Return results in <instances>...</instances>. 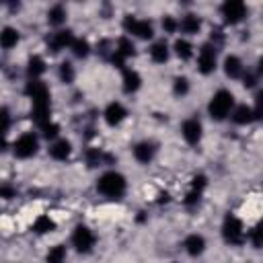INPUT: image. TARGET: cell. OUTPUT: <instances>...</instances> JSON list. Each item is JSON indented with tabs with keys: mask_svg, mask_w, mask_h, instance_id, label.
Segmentation results:
<instances>
[{
	"mask_svg": "<svg viewBox=\"0 0 263 263\" xmlns=\"http://www.w3.org/2000/svg\"><path fill=\"white\" fill-rule=\"evenodd\" d=\"M72 41H74L72 31H70V29H60V31H55V33L47 39V45H49V49H51L53 53H58V51H62V49H66V47H70V45H72Z\"/></svg>",
	"mask_w": 263,
	"mask_h": 263,
	"instance_id": "cell-12",
	"label": "cell"
},
{
	"mask_svg": "<svg viewBox=\"0 0 263 263\" xmlns=\"http://www.w3.org/2000/svg\"><path fill=\"white\" fill-rule=\"evenodd\" d=\"M70 49H72V53H74L76 58H86V55L90 53V45H88V41L82 39V37H74Z\"/></svg>",
	"mask_w": 263,
	"mask_h": 263,
	"instance_id": "cell-26",
	"label": "cell"
},
{
	"mask_svg": "<svg viewBox=\"0 0 263 263\" xmlns=\"http://www.w3.org/2000/svg\"><path fill=\"white\" fill-rule=\"evenodd\" d=\"M224 74L228 78H232V80H236V78H240L245 74V66H242L238 55H228L224 60Z\"/></svg>",
	"mask_w": 263,
	"mask_h": 263,
	"instance_id": "cell-16",
	"label": "cell"
},
{
	"mask_svg": "<svg viewBox=\"0 0 263 263\" xmlns=\"http://www.w3.org/2000/svg\"><path fill=\"white\" fill-rule=\"evenodd\" d=\"M127 117V109L119 103V101H113V103H109L107 107H105V111H103V119H105V123L109 125V127H115V125H119L123 119Z\"/></svg>",
	"mask_w": 263,
	"mask_h": 263,
	"instance_id": "cell-11",
	"label": "cell"
},
{
	"mask_svg": "<svg viewBox=\"0 0 263 263\" xmlns=\"http://www.w3.org/2000/svg\"><path fill=\"white\" fill-rule=\"evenodd\" d=\"M33 230H35L37 234L51 232V230H55V222H53L49 216H39V218L33 222Z\"/></svg>",
	"mask_w": 263,
	"mask_h": 263,
	"instance_id": "cell-25",
	"label": "cell"
},
{
	"mask_svg": "<svg viewBox=\"0 0 263 263\" xmlns=\"http://www.w3.org/2000/svg\"><path fill=\"white\" fill-rule=\"evenodd\" d=\"M8 129H10V113L4 107L2 109V134H8Z\"/></svg>",
	"mask_w": 263,
	"mask_h": 263,
	"instance_id": "cell-36",
	"label": "cell"
},
{
	"mask_svg": "<svg viewBox=\"0 0 263 263\" xmlns=\"http://www.w3.org/2000/svg\"><path fill=\"white\" fill-rule=\"evenodd\" d=\"M168 55H171V49H168L166 41H154L150 45V60L154 64H164L168 60Z\"/></svg>",
	"mask_w": 263,
	"mask_h": 263,
	"instance_id": "cell-20",
	"label": "cell"
},
{
	"mask_svg": "<svg viewBox=\"0 0 263 263\" xmlns=\"http://www.w3.org/2000/svg\"><path fill=\"white\" fill-rule=\"evenodd\" d=\"M255 113H257V117H261L263 115V90H259L257 95H255Z\"/></svg>",
	"mask_w": 263,
	"mask_h": 263,
	"instance_id": "cell-35",
	"label": "cell"
},
{
	"mask_svg": "<svg viewBox=\"0 0 263 263\" xmlns=\"http://www.w3.org/2000/svg\"><path fill=\"white\" fill-rule=\"evenodd\" d=\"M123 29L129 35H134L138 39H144V41L152 39V35H154V27L148 18H138V16H132V14H127L123 18Z\"/></svg>",
	"mask_w": 263,
	"mask_h": 263,
	"instance_id": "cell-4",
	"label": "cell"
},
{
	"mask_svg": "<svg viewBox=\"0 0 263 263\" xmlns=\"http://www.w3.org/2000/svg\"><path fill=\"white\" fill-rule=\"evenodd\" d=\"M39 129H41V134H43V138H47V140H53V138H58V134H60V125L53 123V121L43 123Z\"/></svg>",
	"mask_w": 263,
	"mask_h": 263,
	"instance_id": "cell-31",
	"label": "cell"
},
{
	"mask_svg": "<svg viewBox=\"0 0 263 263\" xmlns=\"http://www.w3.org/2000/svg\"><path fill=\"white\" fill-rule=\"evenodd\" d=\"M45 72V60L39 55H31L27 62V76L29 80H39V76Z\"/></svg>",
	"mask_w": 263,
	"mask_h": 263,
	"instance_id": "cell-21",
	"label": "cell"
},
{
	"mask_svg": "<svg viewBox=\"0 0 263 263\" xmlns=\"http://www.w3.org/2000/svg\"><path fill=\"white\" fill-rule=\"evenodd\" d=\"M199 199H201V193H199V191H193V189H191V191H189V193L185 195V199H183V201H185V205H195V203H197Z\"/></svg>",
	"mask_w": 263,
	"mask_h": 263,
	"instance_id": "cell-34",
	"label": "cell"
},
{
	"mask_svg": "<svg viewBox=\"0 0 263 263\" xmlns=\"http://www.w3.org/2000/svg\"><path fill=\"white\" fill-rule=\"evenodd\" d=\"M37 148H39V140L33 132H27L23 136H18L12 144V152L16 158H31L33 154H37Z\"/></svg>",
	"mask_w": 263,
	"mask_h": 263,
	"instance_id": "cell-7",
	"label": "cell"
},
{
	"mask_svg": "<svg viewBox=\"0 0 263 263\" xmlns=\"http://www.w3.org/2000/svg\"><path fill=\"white\" fill-rule=\"evenodd\" d=\"M18 39H21V35H18V31L14 27H4L2 33H0V45H2V49H12L18 43Z\"/></svg>",
	"mask_w": 263,
	"mask_h": 263,
	"instance_id": "cell-22",
	"label": "cell"
},
{
	"mask_svg": "<svg viewBox=\"0 0 263 263\" xmlns=\"http://www.w3.org/2000/svg\"><path fill=\"white\" fill-rule=\"evenodd\" d=\"M66 18H68V12H66V8H64L62 4H55V6H51V8L47 10V23L53 25V27L64 25Z\"/></svg>",
	"mask_w": 263,
	"mask_h": 263,
	"instance_id": "cell-23",
	"label": "cell"
},
{
	"mask_svg": "<svg viewBox=\"0 0 263 263\" xmlns=\"http://www.w3.org/2000/svg\"><path fill=\"white\" fill-rule=\"evenodd\" d=\"M162 29H164V33H175V31H179V21L175 16L166 14L162 18Z\"/></svg>",
	"mask_w": 263,
	"mask_h": 263,
	"instance_id": "cell-32",
	"label": "cell"
},
{
	"mask_svg": "<svg viewBox=\"0 0 263 263\" xmlns=\"http://www.w3.org/2000/svg\"><path fill=\"white\" fill-rule=\"evenodd\" d=\"M234 109V95L230 90H218L208 103V113L214 121H224Z\"/></svg>",
	"mask_w": 263,
	"mask_h": 263,
	"instance_id": "cell-2",
	"label": "cell"
},
{
	"mask_svg": "<svg viewBox=\"0 0 263 263\" xmlns=\"http://www.w3.org/2000/svg\"><path fill=\"white\" fill-rule=\"evenodd\" d=\"M257 70H259V74H263V58H259V62H257Z\"/></svg>",
	"mask_w": 263,
	"mask_h": 263,
	"instance_id": "cell-39",
	"label": "cell"
},
{
	"mask_svg": "<svg viewBox=\"0 0 263 263\" xmlns=\"http://www.w3.org/2000/svg\"><path fill=\"white\" fill-rule=\"evenodd\" d=\"M64 259H66V247L64 245L51 247L49 253H47V257H45L47 263H64Z\"/></svg>",
	"mask_w": 263,
	"mask_h": 263,
	"instance_id": "cell-28",
	"label": "cell"
},
{
	"mask_svg": "<svg viewBox=\"0 0 263 263\" xmlns=\"http://www.w3.org/2000/svg\"><path fill=\"white\" fill-rule=\"evenodd\" d=\"M220 14L224 16V23L226 25H238L240 21H245V16L249 14V8L245 2L240 0H226L222 6H220Z\"/></svg>",
	"mask_w": 263,
	"mask_h": 263,
	"instance_id": "cell-6",
	"label": "cell"
},
{
	"mask_svg": "<svg viewBox=\"0 0 263 263\" xmlns=\"http://www.w3.org/2000/svg\"><path fill=\"white\" fill-rule=\"evenodd\" d=\"M249 240H251V245H253L255 249H263V222H259L257 226L251 228Z\"/></svg>",
	"mask_w": 263,
	"mask_h": 263,
	"instance_id": "cell-29",
	"label": "cell"
},
{
	"mask_svg": "<svg viewBox=\"0 0 263 263\" xmlns=\"http://www.w3.org/2000/svg\"><path fill=\"white\" fill-rule=\"evenodd\" d=\"M142 86V76L136 70L123 68V76H121V88L125 95H134L138 88Z\"/></svg>",
	"mask_w": 263,
	"mask_h": 263,
	"instance_id": "cell-13",
	"label": "cell"
},
{
	"mask_svg": "<svg viewBox=\"0 0 263 263\" xmlns=\"http://www.w3.org/2000/svg\"><path fill=\"white\" fill-rule=\"evenodd\" d=\"M95 242H97V236H95V232L88 226L78 224L74 228V232H72V247L78 253H90L92 247H95Z\"/></svg>",
	"mask_w": 263,
	"mask_h": 263,
	"instance_id": "cell-8",
	"label": "cell"
},
{
	"mask_svg": "<svg viewBox=\"0 0 263 263\" xmlns=\"http://www.w3.org/2000/svg\"><path fill=\"white\" fill-rule=\"evenodd\" d=\"M205 185H208V179H205L203 175H197V177H193V181H191V189H193V191H199V193L203 191Z\"/></svg>",
	"mask_w": 263,
	"mask_h": 263,
	"instance_id": "cell-33",
	"label": "cell"
},
{
	"mask_svg": "<svg viewBox=\"0 0 263 263\" xmlns=\"http://www.w3.org/2000/svg\"><path fill=\"white\" fill-rule=\"evenodd\" d=\"M127 189L125 177L117 171H107L97 179V191L109 199H119Z\"/></svg>",
	"mask_w": 263,
	"mask_h": 263,
	"instance_id": "cell-1",
	"label": "cell"
},
{
	"mask_svg": "<svg viewBox=\"0 0 263 263\" xmlns=\"http://www.w3.org/2000/svg\"><path fill=\"white\" fill-rule=\"evenodd\" d=\"M70 154H72V144L68 140H55L49 146V156L53 160H66Z\"/></svg>",
	"mask_w": 263,
	"mask_h": 263,
	"instance_id": "cell-19",
	"label": "cell"
},
{
	"mask_svg": "<svg viewBox=\"0 0 263 263\" xmlns=\"http://www.w3.org/2000/svg\"><path fill=\"white\" fill-rule=\"evenodd\" d=\"M255 82H257V76H255V74H242V84H245L247 88L255 86Z\"/></svg>",
	"mask_w": 263,
	"mask_h": 263,
	"instance_id": "cell-37",
	"label": "cell"
},
{
	"mask_svg": "<svg viewBox=\"0 0 263 263\" xmlns=\"http://www.w3.org/2000/svg\"><path fill=\"white\" fill-rule=\"evenodd\" d=\"M173 49H175L177 58L183 60V62H187V60L193 55V45H191L187 39H177L175 45H173Z\"/></svg>",
	"mask_w": 263,
	"mask_h": 263,
	"instance_id": "cell-24",
	"label": "cell"
},
{
	"mask_svg": "<svg viewBox=\"0 0 263 263\" xmlns=\"http://www.w3.org/2000/svg\"><path fill=\"white\" fill-rule=\"evenodd\" d=\"M185 251L191 255V257H199L203 251H205V238L201 234H189L183 242Z\"/></svg>",
	"mask_w": 263,
	"mask_h": 263,
	"instance_id": "cell-17",
	"label": "cell"
},
{
	"mask_svg": "<svg viewBox=\"0 0 263 263\" xmlns=\"http://www.w3.org/2000/svg\"><path fill=\"white\" fill-rule=\"evenodd\" d=\"M25 95L31 99L33 107H51L49 88L43 80H29L25 86Z\"/></svg>",
	"mask_w": 263,
	"mask_h": 263,
	"instance_id": "cell-5",
	"label": "cell"
},
{
	"mask_svg": "<svg viewBox=\"0 0 263 263\" xmlns=\"http://www.w3.org/2000/svg\"><path fill=\"white\" fill-rule=\"evenodd\" d=\"M222 236L228 245H234V247H240L245 242V228H242V222L236 218V216H226L224 222H222Z\"/></svg>",
	"mask_w": 263,
	"mask_h": 263,
	"instance_id": "cell-3",
	"label": "cell"
},
{
	"mask_svg": "<svg viewBox=\"0 0 263 263\" xmlns=\"http://www.w3.org/2000/svg\"><path fill=\"white\" fill-rule=\"evenodd\" d=\"M181 136L183 140L189 144V146H197L201 142V136H203V125L197 117H189L183 121L181 125Z\"/></svg>",
	"mask_w": 263,
	"mask_h": 263,
	"instance_id": "cell-10",
	"label": "cell"
},
{
	"mask_svg": "<svg viewBox=\"0 0 263 263\" xmlns=\"http://www.w3.org/2000/svg\"><path fill=\"white\" fill-rule=\"evenodd\" d=\"M58 76H60V80H62L64 84H70V82H74V78H76V70H74V66H72L70 62H62L60 68H58Z\"/></svg>",
	"mask_w": 263,
	"mask_h": 263,
	"instance_id": "cell-27",
	"label": "cell"
},
{
	"mask_svg": "<svg viewBox=\"0 0 263 263\" xmlns=\"http://www.w3.org/2000/svg\"><path fill=\"white\" fill-rule=\"evenodd\" d=\"M218 66V53H216V47L212 43H203L197 51V70L201 74H212Z\"/></svg>",
	"mask_w": 263,
	"mask_h": 263,
	"instance_id": "cell-9",
	"label": "cell"
},
{
	"mask_svg": "<svg viewBox=\"0 0 263 263\" xmlns=\"http://www.w3.org/2000/svg\"><path fill=\"white\" fill-rule=\"evenodd\" d=\"M0 195H2L4 199H10V197L14 195V191H12L8 185H2V189H0Z\"/></svg>",
	"mask_w": 263,
	"mask_h": 263,
	"instance_id": "cell-38",
	"label": "cell"
},
{
	"mask_svg": "<svg viewBox=\"0 0 263 263\" xmlns=\"http://www.w3.org/2000/svg\"><path fill=\"white\" fill-rule=\"evenodd\" d=\"M173 92H175L177 97H185V95L189 92V80H187L185 76H177V78L173 80Z\"/></svg>",
	"mask_w": 263,
	"mask_h": 263,
	"instance_id": "cell-30",
	"label": "cell"
},
{
	"mask_svg": "<svg viewBox=\"0 0 263 263\" xmlns=\"http://www.w3.org/2000/svg\"><path fill=\"white\" fill-rule=\"evenodd\" d=\"M156 154V148L152 142H138L134 146V158L140 162V164H150L152 158Z\"/></svg>",
	"mask_w": 263,
	"mask_h": 263,
	"instance_id": "cell-15",
	"label": "cell"
},
{
	"mask_svg": "<svg viewBox=\"0 0 263 263\" xmlns=\"http://www.w3.org/2000/svg\"><path fill=\"white\" fill-rule=\"evenodd\" d=\"M230 119L236 123V125H247V123H253L257 119V113L253 107H247V105H238L232 109L230 113Z\"/></svg>",
	"mask_w": 263,
	"mask_h": 263,
	"instance_id": "cell-14",
	"label": "cell"
},
{
	"mask_svg": "<svg viewBox=\"0 0 263 263\" xmlns=\"http://www.w3.org/2000/svg\"><path fill=\"white\" fill-rule=\"evenodd\" d=\"M179 29H181V33H185V35H195V33H199V29H201V18H199L197 14H193V12H189V14H185V16L179 21Z\"/></svg>",
	"mask_w": 263,
	"mask_h": 263,
	"instance_id": "cell-18",
	"label": "cell"
}]
</instances>
